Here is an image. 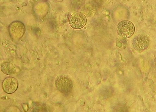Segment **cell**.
Returning <instances> with one entry per match:
<instances>
[{"label":"cell","mask_w":156,"mask_h":112,"mask_svg":"<svg viewBox=\"0 0 156 112\" xmlns=\"http://www.w3.org/2000/svg\"><path fill=\"white\" fill-rule=\"evenodd\" d=\"M46 1H47V0H46Z\"/></svg>","instance_id":"52a82bcc"},{"label":"cell","mask_w":156,"mask_h":112,"mask_svg":"<svg viewBox=\"0 0 156 112\" xmlns=\"http://www.w3.org/2000/svg\"><path fill=\"white\" fill-rule=\"evenodd\" d=\"M135 28L133 23L130 21L124 20L120 22L117 26L116 31L122 38L128 39L134 34Z\"/></svg>","instance_id":"6da1fadb"},{"label":"cell","mask_w":156,"mask_h":112,"mask_svg":"<svg viewBox=\"0 0 156 112\" xmlns=\"http://www.w3.org/2000/svg\"><path fill=\"white\" fill-rule=\"evenodd\" d=\"M56 88L61 93L66 94L71 91L73 85L71 80L66 75L58 77L55 81Z\"/></svg>","instance_id":"7a4b0ae2"},{"label":"cell","mask_w":156,"mask_h":112,"mask_svg":"<svg viewBox=\"0 0 156 112\" xmlns=\"http://www.w3.org/2000/svg\"><path fill=\"white\" fill-rule=\"evenodd\" d=\"M2 71L8 75H13L16 72L14 65L9 62H5L3 63L1 66Z\"/></svg>","instance_id":"8992f818"},{"label":"cell","mask_w":156,"mask_h":112,"mask_svg":"<svg viewBox=\"0 0 156 112\" xmlns=\"http://www.w3.org/2000/svg\"><path fill=\"white\" fill-rule=\"evenodd\" d=\"M18 82L15 78L9 77L5 79L2 84L4 91L8 94L14 93L17 89Z\"/></svg>","instance_id":"5b68a950"},{"label":"cell","mask_w":156,"mask_h":112,"mask_svg":"<svg viewBox=\"0 0 156 112\" xmlns=\"http://www.w3.org/2000/svg\"><path fill=\"white\" fill-rule=\"evenodd\" d=\"M87 19L86 16L80 12L73 13L70 16L69 23L70 26L75 30H80L86 25Z\"/></svg>","instance_id":"3957f363"},{"label":"cell","mask_w":156,"mask_h":112,"mask_svg":"<svg viewBox=\"0 0 156 112\" xmlns=\"http://www.w3.org/2000/svg\"><path fill=\"white\" fill-rule=\"evenodd\" d=\"M150 43L148 37L144 35H140L136 36L133 39V44L136 50L144 51L147 48Z\"/></svg>","instance_id":"277c9868"}]
</instances>
